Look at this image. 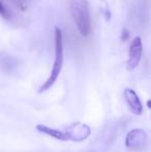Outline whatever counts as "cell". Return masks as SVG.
I'll use <instances>...</instances> for the list:
<instances>
[{"mask_svg":"<svg viewBox=\"0 0 151 152\" xmlns=\"http://www.w3.org/2000/svg\"><path fill=\"white\" fill-rule=\"evenodd\" d=\"M63 40H62V32L58 27L55 28V58L53 62L52 70L49 76V78L46 80V82L39 87L38 89V93H42V92L49 90L55 82L58 79L59 75H60L61 70H62L63 66Z\"/></svg>","mask_w":151,"mask_h":152,"instance_id":"cell-1","label":"cell"},{"mask_svg":"<svg viewBox=\"0 0 151 152\" xmlns=\"http://www.w3.org/2000/svg\"><path fill=\"white\" fill-rule=\"evenodd\" d=\"M71 17L81 35L88 36L91 31V21L89 5L86 0H75L71 4Z\"/></svg>","mask_w":151,"mask_h":152,"instance_id":"cell-2","label":"cell"},{"mask_svg":"<svg viewBox=\"0 0 151 152\" xmlns=\"http://www.w3.org/2000/svg\"><path fill=\"white\" fill-rule=\"evenodd\" d=\"M63 132L67 141L69 140L76 143H81L90 136L91 129L87 124L82 123V122H75L67 126Z\"/></svg>","mask_w":151,"mask_h":152,"instance_id":"cell-3","label":"cell"},{"mask_svg":"<svg viewBox=\"0 0 151 152\" xmlns=\"http://www.w3.org/2000/svg\"><path fill=\"white\" fill-rule=\"evenodd\" d=\"M143 55V42L140 36L135 37L131 42L128 50V59L126 62V66L128 70H133L139 66Z\"/></svg>","mask_w":151,"mask_h":152,"instance_id":"cell-4","label":"cell"},{"mask_svg":"<svg viewBox=\"0 0 151 152\" xmlns=\"http://www.w3.org/2000/svg\"><path fill=\"white\" fill-rule=\"evenodd\" d=\"M148 137L145 130L141 128H135L127 132L126 138H125V146L128 149L138 150L145 146Z\"/></svg>","mask_w":151,"mask_h":152,"instance_id":"cell-5","label":"cell"},{"mask_svg":"<svg viewBox=\"0 0 151 152\" xmlns=\"http://www.w3.org/2000/svg\"><path fill=\"white\" fill-rule=\"evenodd\" d=\"M124 98L129 110L133 115H137V116L142 115L143 104H142V102L140 99L139 95L137 94V92L131 88H126L124 90Z\"/></svg>","mask_w":151,"mask_h":152,"instance_id":"cell-6","label":"cell"},{"mask_svg":"<svg viewBox=\"0 0 151 152\" xmlns=\"http://www.w3.org/2000/svg\"><path fill=\"white\" fill-rule=\"evenodd\" d=\"M36 130L40 134H44L49 137H52V138L56 139V140H59V141H67L66 137H65L64 132H61L59 129H55V128H52L50 126H47V125H44V124H37L35 126Z\"/></svg>","mask_w":151,"mask_h":152,"instance_id":"cell-7","label":"cell"},{"mask_svg":"<svg viewBox=\"0 0 151 152\" xmlns=\"http://www.w3.org/2000/svg\"><path fill=\"white\" fill-rule=\"evenodd\" d=\"M128 37H129V31L126 28H123L122 32H121V40L125 42V40L128 39Z\"/></svg>","mask_w":151,"mask_h":152,"instance_id":"cell-8","label":"cell"},{"mask_svg":"<svg viewBox=\"0 0 151 152\" xmlns=\"http://www.w3.org/2000/svg\"><path fill=\"white\" fill-rule=\"evenodd\" d=\"M0 15H1L2 17H4V18H8L7 12H6L5 7H4V5L2 4L1 1H0Z\"/></svg>","mask_w":151,"mask_h":152,"instance_id":"cell-9","label":"cell"},{"mask_svg":"<svg viewBox=\"0 0 151 152\" xmlns=\"http://www.w3.org/2000/svg\"><path fill=\"white\" fill-rule=\"evenodd\" d=\"M147 107H148L149 109H151V99L147 100Z\"/></svg>","mask_w":151,"mask_h":152,"instance_id":"cell-10","label":"cell"},{"mask_svg":"<svg viewBox=\"0 0 151 152\" xmlns=\"http://www.w3.org/2000/svg\"><path fill=\"white\" fill-rule=\"evenodd\" d=\"M71 1H75V0H71Z\"/></svg>","mask_w":151,"mask_h":152,"instance_id":"cell-11","label":"cell"}]
</instances>
